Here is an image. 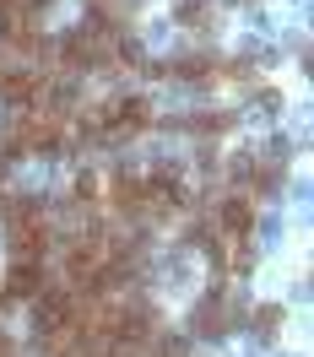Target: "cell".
<instances>
[{"label":"cell","instance_id":"cell-1","mask_svg":"<svg viewBox=\"0 0 314 357\" xmlns=\"http://www.w3.org/2000/svg\"><path fill=\"white\" fill-rule=\"evenodd\" d=\"M239 325H244V309H239V298L227 292V282H217V287L195 303V314H190V331L201 335V341H223V335L239 331Z\"/></svg>","mask_w":314,"mask_h":357},{"label":"cell","instance_id":"cell-2","mask_svg":"<svg viewBox=\"0 0 314 357\" xmlns=\"http://www.w3.org/2000/svg\"><path fill=\"white\" fill-rule=\"evenodd\" d=\"M44 287H49V266H38V260H11L6 282H0V303H33Z\"/></svg>","mask_w":314,"mask_h":357},{"label":"cell","instance_id":"cell-3","mask_svg":"<svg viewBox=\"0 0 314 357\" xmlns=\"http://www.w3.org/2000/svg\"><path fill=\"white\" fill-rule=\"evenodd\" d=\"M233 174L244 178V184H249V190H255V195H276V190H282V162H276V157H271V152L239 157V168H233Z\"/></svg>","mask_w":314,"mask_h":357},{"label":"cell","instance_id":"cell-4","mask_svg":"<svg viewBox=\"0 0 314 357\" xmlns=\"http://www.w3.org/2000/svg\"><path fill=\"white\" fill-rule=\"evenodd\" d=\"M179 22H184V27H211L206 0H179Z\"/></svg>","mask_w":314,"mask_h":357},{"label":"cell","instance_id":"cell-5","mask_svg":"<svg viewBox=\"0 0 314 357\" xmlns=\"http://www.w3.org/2000/svg\"><path fill=\"white\" fill-rule=\"evenodd\" d=\"M276 325H282V309H271V303H260V309H255V331H260V335H271Z\"/></svg>","mask_w":314,"mask_h":357}]
</instances>
